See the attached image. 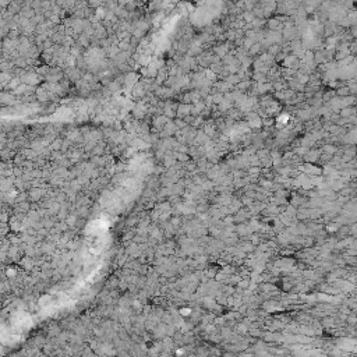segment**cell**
Listing matches in <instances>:
<instances>
[{
  "label": "cell",
  "instance_id": "4",
  "mask_svg": "<svg viewBox=\"0 0 357 357\" xmlns=\"http://www.w3.org/2000/svg\"><path fill=\"white\" fill-rule=\"evenodd\" d=\"M119 48H120V49H123V50H127V49H128V42H126V41H124V42H122V43H120V46H119Z\"/></svg>",
  "mask_w": 357,
  "mask_h": 357
},
{
  "label": "cell",
  "instance_id": "5",
  "mask_svg": "<svg viewBox=\"0 0 357 357\" xmlns=\"http://www.w3.org/2000/svg\"><path fill=\"white\" fill-rule=\"evenodd\" d=\"M128 3V0H117V4L119 6H123V7H126Z\"/></svg>",
  "mask_w": 357,
  "mask_h": 357
},
{
  "label": "cell",
  "instance_id": "3",
  "mask_svg": "<svg viewBox=\"0 0 357 357\" xmlns=\"http://www.w3.org/2000/svg\"><path fill=\"white\" fill-rule=\"evenodd\" d=\"M179 110H180V112H179V114H180V116H183V114H187V113H188L190 107H188V106H180V107H179Z\"/></svg>",
  "mask_w": 357,
  "mask_h": 357
},
{
  "label": "cell",
  "instance_id": "1",
  "mask_svg": "<svg viewBox=\"0 0 357 357\" xmlns=\"http://www.w3.org/2000/svg\"><path fill=\"white\" fill-rule=\"evenodd\" d=\"M107 0H88V6L89 7H94V9H98V7H102L103 4H106Z\"/></svg>",
  "mask_w": 357,
  "mask_h": 357
},
{
  "label": "cell",
  "instance_id": "2",
  "mask_svg": "<svg viewBox=\"0 0 357 357\" xmlns=\"http://www.w3.org/2000/svg\"><path fill=\"white\" fill-rule=\"evenodd\" d=\"M22 81L27 82V84H36L38 82V77L34 74H28L25 77H22Z\"/></svg>",
  "mask_w": 357,
  "mask_h": 357
}]
</instances>
